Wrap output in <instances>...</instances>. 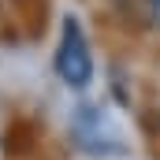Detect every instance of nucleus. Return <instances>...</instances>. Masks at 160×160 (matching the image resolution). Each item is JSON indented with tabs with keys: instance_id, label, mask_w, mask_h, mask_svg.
<instances>
[{
	"instance_id": "f257e3e1",
	"label": "nucleus",
	"mask_w": 160,
	"mask_h": 160,
	"mask_svg": "<svg viewBox=\"0 0 160 160\" xmlns=\"http://www.w3.org/2000/svg\"><path fill=\"white\" fill-rule=\"evenodd\" d=\"M52 67L60 82L67 89H89L93 82V52H89V38L82 30V22L75 15L63 19L60 26V41H56V56H52Z\"/></svg>"
},
{
	"instance_id": "f03ea898",
	"label": "nucleus",
	"mask_w": 160,
	"mask_h": 160,
	"mask_svg": "<svg viewBox=\"0 0 160 160\" xmlns=\"http://www.w3.org/2000/svg\"><path fill=\"white\" fill-rule=\"evenodd\" d=\"M145 8H149V19L160 26V0H145Z\"/></svg>"
}]
</instances>
